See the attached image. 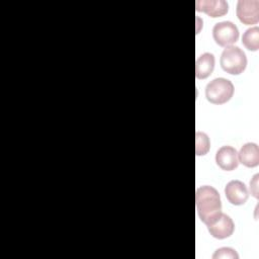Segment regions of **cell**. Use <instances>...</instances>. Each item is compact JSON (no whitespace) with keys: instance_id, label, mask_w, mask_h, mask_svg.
<instances>
[{"instance_id":"1","label":"cell","mask_w":259,"mask_h":259,"mask_svg":"<svg viewBox=\"0 0 259 259\" xmlns=\"http://www.w3.org/2000/svg\"><path fill=\"white\" fill-rule=\"evenodd\" d=\"M195 204L198 217L205 225L211 223L222 212L220 193L209 185H203L196 189Z\"/></svg>"},{"instance_id":"13","label":"cell","mask_w":259,"mask_h":259,"mask_svg":"<svg viewBox=\"0 0 259 259\" xmlns=\"http://www.w3.org/2000/svg\"><path fill=\"white\" fill-rule=\"evenodd\" d=\"M209 139L206 134L196 132L195 134V153L197 156H203L207 154L209 150Z\"/></svg>"},{"instance_id":"6","label":"cell","mask_w":259,"mask_h":259,"mask_svg":"<svg viewBox=\"0 0 259 259\" xmlns=\"http://www.w3.org/2000/svg\"><path fill=\"white\" fill-rule=\"evenodd\" d=\"M207 226L208 233L215 239L223 240L233 235L235 230V224L230 215L221 212V214L214 219Z\"/></svg>"},{"instance_id":"10","label":"cell","mask_w":259,"mask_h":259,"mask_svg":"<svg viewBox=\"0 0 259 259\" xmlns=\"http://www.w3.org/2000/svg\"><path fill=\"white\" fill-rule=\"evenodd\" d=\"M238 160L244 166L253 168L259 165V148L255 143H247L238 153Z\"/></svg>"},{"instance_id":"7","label":"cell","mask_w":259,"mask_h":259,"mask_svg":"<svg viewBox=\"0 0 259 259\" xmlns=\"http://www.w3.org/2000/svg\"><path fill=\"white\" fill-rule=\"evenodd\" d=\"M225 195L230 203L234 205H242L247 201L249 192L242 181L232 180L225 187Z\"/></svg>"},{"instance_id":"5","label":"cell","mask_w":259,"mask_h":259,"mask_svg":"<svg viewBox=\"0 0 259 259\" xmlns=\"http://www.w3.org/2000/svg\"><path fill=\"white\" fill-rule=\"evenodd\" d=\"M236 14L243 24H256L259 21V1L239 0L237 3Z\"/></svg>"},{"instance_id":"14","label":"cell","mask_w":259,"mask_h":259,"mask_svg":"<svg viewBox=\"0 0 259 259\" xmlns=\"http://www.w3.org/2000/svg\"><path fill=\"white\" fill-rule=\"evenodd\" d=\"M239 255L238 253L229 247H223L218 249L213 255H212V259H238Z\"/></svg>"},{"instance_id":"4","label":"cell","mask_w":259,"mask_h":259,"mask_svg":"<svg viewBox=\"0 0 259 259\" xmlns=\"http://www.w3.org/2000/svg\"><path fill=\"white\" fill-rule=\"evenodd\" d=\"M212 37L220 47H230L239 38V29L232 21H222L214 24Z\"/></svg>"},{"instance_id":"15","label":"cell","mask_w":259,"mask_h":259,"mask_svg":"<svg viewBox=\"0 0 259 259\" xmlns=\"http://www.w3.org/2000/svg\"><path fill=\"white\" fill-rule=\"evenodd\" d=\"M258 177L259 175L255 174L250 181V191L255 198H258Z\"/></svg>"},{"instance_id":"8","label":"cell","mask_w":259,"mask_h":259,"mask_svg":"<svg viewBox=\"0 0 259 259\" xmlns=\"http://www.w3.org/2000/svg\"><path fill=\"white\" fill-rule=\"evenodd\" d=\"M215 163L222 170H235L239 165L237 150L231 146H223L215 154Z\"/></svg>"},{"instance_id":"3","label":"cell","mask_w":259,"mask_h":259,"mask_svg":"<svg viewBox=\"0 0 259 259\" xmlns=\"http://www.w3.org/2000/svg\"><path fill=\"white\" fill-rule=\"evenodd\" d=\"M234 95L233 83L225 78H215L205 87V97L212 104H224Z\"/></svg>"},{"instance_id":"2","label":"cell","mask_w":259,"mask_h":259,"mask_svg":"<svg viewBox=\"0 0 259 259\" xmlns=\"http://www.w3.org/2000/svg\"><path fill=\"white\" fill-rule=\"evenodd\" d=\"M220 64L225 72L232 75H239L246 69L247 58L239 47L230 46L223 51Z\"/></svg>"},{"instance_id":"9","label":"cell","mask_w":259,"mask_h":259,"mask_svg":"<svg viewBox=\"0 0 259 259\" xmlns=\"http://www.w3.org/2000/svg\"><path fill=\"white\" fill-rule=\"evenodd\" d=\"M195 7L197 12H204L213 18L224 16L229 10V5L224 0H198Z\"/></svg>"},{"instance_id":"11","label":"cell","mask_w":259,"mask_h":259,"mask_svg":"<svg viewBox=\"0 0 259 259\" xmlns=\"http://www.w3.org/2000/svg\"><path fill=\"white\" fill-rule=\"evenodd\" d=\"M214 69V56L204 53L199 56L195 63V76L197 79L207 78Z\"/></svg>"},{"instance_id":"12","label":"cell","mask_w":259,"mask_h":259,"mask_svg":"<svg viewBox=\"0 0 259 259\" xmlns=\"http://www.w3.org/2000/svg\"><path fill=\"white\" fill-rule=\"evenodd\" d=\"M242 42L249 51L256 52L259 50V28L257 26L248 28L242 37Z\"/></svg>"}]
</instances>
